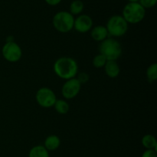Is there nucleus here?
<instances>
[{"mask_svg": "<svg viewBox=\"0 0 157 157\" xmlns=\"http://www.w3.org/2000/svg\"><path fill=\"white\" fill-rule=\"evenodd\" d=\"M54 72L59 78L67 80L75 78L78 72V65L76 60L71 57H61L55 62Z\"/></svg>", "mask_w": 157, "mask_h": 157, "instance_id": "1", "label": "nucleus"}, {"mask_svg": "<svg viewBox=\"0 0 157 157\" xmlns=\"http://www.w3.org/2000/svg\"><path fill=\"white\" fill-rule=\"evenodd\" d=\"M122 46L120 42L113 37H108L100 43V53L107 60L117 61L122 55Z\"/></svg>", "mask_w": 157, "mask_h": 157, "instance_id": "2", "label": "nucleus"}, {"mask_svg": "<svg viewBox=\"0 0 157 157\" xmlns=\"http://www.w3.org/2000/svg\"><path fill=\"white\" fill-rule=\"evenodd\" d=\"M145 15V9L139 2H129L124 6L122 16L128 24H137L144 20Z\"/></svg>", "mask_w": 157, "mask_h": 157, "instance_id": "3", "label": "nucleus"}, {"mask_svg": "<svg viewBox=\"0 0 157 157\" xmlns=\"http://www.w3.org/2000/svg\"><path fill=\"white\" fill-rule=\"evenodd\" d=\"M75 18L69 12L61 11L55 15L52 20L53 26L58 32L67 33L74 29Z\"/></svg>", "mask_w": 157, "mask_h": 157, "instance_id": "4", "label": "nucleus"}, {"mask_svg": "<svg viewBox=\"0 0 157 157\" xmlns=\"http://www.w3.org/2000/svg\"><path fill=\"white\" fill-rule=\"evenodd\" d=\"M106 28L109 35L113 38L121 37L127 33L128 30V23L122 15H115L109 18Z\"/></svg>", "mask_w": 157, "mask_h": 157, "instance_id": "5", "label": "nucleus"}, {"mask_svg": "<svg viewBox=\"0 0 157 157\" xmlns=\"http://www.w3.org/2000/svg\"><path fill=\"white\" fill-rule=\"evenodd\" d=\"M2 54L6 61L9 62H17L22 57V50L18 43L15 41L6 42L2 48Z\"/></svg>", "mask_w": 157, "mask_h": 157, "instance_id": "6", "label": "nucleus"}, {"mask_svg": "<svg viewBox=\"0 0 157 157\" xmlns=\"http://www.w3.org/2000/svg\"><path fill=\"white\" fill-rule=\"evenodd\" d=\"M35 99L37 103L43 108L53 107L57 98L55 92L48 87L40 88L36 92Z\"/></svg>", "mask_w": 157, "mask_h": 157, "instance_id": "7", "label": "nucleus"}, {"mask_svg": "<svg viewBox=\"0 0 157 157\" xmlns=\"http://www.w3.org/2000/svg\"><path fill=\"white\" fill-rule=\"evenodd\" d=\"M81 89V84L75 77L66 80L61 87V94L66 99H71L79 94Z\"/></svg>", "mask_w": 157, "mask_h": 157, "instance_id": "8", "label": "nucleus"}, {"mask_svg": "<svg viewBox=\"0 0 157 157\" xmlns=\"http://www.w3.org/2000/svg\"><path fill=\"white\" fill-rule=\"evenodd\" d=\"M93 27V20L89 15H81L75 18L74 29L80 33H86Z\"/></svg>", "mask_w": 157, "mask_h": 157, "instance_id": "9", "label": "nucleus"}, {"mask_svg": "<svg viewBox=\"0 0 157 157\" xmlns=\"http://www.w3.org/2000/svg\"><path fill=\"white\" fill-rule=\"evenodd\" d=\"M90 35L94 41L101 42L108 38L109 34L106 26H97L90 29Z\"/></svg>", "mask_w": 157, "mask_h": 157, "instance_id": "10", "label": "nucleus"}, {"mask_svg": "<svg viewBox=\"0 0 157 157\" xmlns=\"http://www.w3.org/2000/svg\"><path fill=\"white\" fill-rule=\"evenodd\" d=\"M104 68L106 75L111 78H117L121 72L119 65L117 62L114 60H107Z\"/></svg>", "mask_w": 157, "mask_h": 157, "instance_id": "11", "label": "nucleus"}, {"mask_svg": "<svg viewBox=\"0 0 157 157\" xmlns=\"http://www.w3.org/2000/svg\"><path fill=\"white\" fill-rule=\"evenodd\" d=\"M61 145V139L56 135H50L45 139L44 146L48 151H55L59 148Z\"/></svg>", "mask_w": 157, "mask_h": 157, "instance_id": "12", "label": "nucleus"}, {"mask_svg": "<svg viewBox=\"0 0 157 157\" xmlns=\"http://www.w3.org/2000/svg\"><path fill=\"white\" fill-rule=\"evenodd\" d=\"M29 157H50V155H49V151H48L44 146L38 145L33 146L30 149L29 152Z\"/></svg>", "mask_w": 157, "mask_h": 157, "instance_id": "13", "label": "nucleus"}, {"mask_svg": "<svg viewBox=\"0 0 157 157\" xmlns=\"http://www.w3.org/2000/svg\"><path fill=\"white\" fill-rule=\"evenodd\" d=\"M143 146L147 149H156L157 147V141L154 135L151 134H147L144 135L141 140Z\"/></svg>", "mask_w": 157, "mask_h": 157, "instance_id": "14", "label": "nucleus"}, {"mask_svg": "<svg viewBox=\"0 0 157 157\" xmlns=\"http://www.w3.org/2000/svg\"><path fill=\"white\" fill-rule=\"evenodd\" d=\"M54 107H55L56 112L58 113L61 114V115L67 113L69 109H70V106L67 103V102L64 99H57L55 105H54Z\"/></svg>", "mask_w": 157, "mask_h": 157, "instance_id": "15", "label": "nucleus"}, {"mask_svg": "<svg viewBox=\"0 0 157 157\" xmlns=\"http://www.w3.org/2000/svg\"><path fill=\"white\" fill-rule=\"evenodd\" d=\"M84 9V3L81 0H75L70 6V13L72 15H79Z\"/></svg>", "mask_w": 157, "mask_h": 157, "instance_id": "16", "label": "nucleus"}, {"mask_svg": "<svg viewBox=\"0 0 157 157\" xmlns=\"http://www.w3.org/2000/svg\"><path fill=\"white\" fill-rule=\"evenodd\" d=\"M147 77L150 83H153L157 79V64L153 63L147 69Z\"/></svg>", "mask_w": 157, "mask_h": 157, "instance_id": "17", "label": "nucleus"}, {"mask_svg": "<svg viewBox=\"0 0 157 157\" xmlns=\"http://www.w3.org/2000/svg\"><path fill=\"white\" fill-rule=\"evenodd\" d=\"M107 61V58H106L104 55H101V54L100 53L94 57L92 63H93V66H94L95 68H97V69H101V68L104 67Z\"/></svg>", "mask_w": 157, "mask_h": 157, "instance_id": "18", "label": "nucleus"}, {"mask_svg": "<svg viewBox=\"0 0 157 157\" xmlns=\"http://www.w3.org/2000/svg\"><path fill=\"white\" fill-rule=\"evenodd\" d=\"M76 78L79 81V83L82 84H85L87 82L89 81V78H90V76H89L87 72H80V73H78L76 75Z\"/></svg>", "mask_w": 157, "mask_h": 157, "instance_id": "19", "label": "nucleus"}, {"mask_svg": "<svg viewBox=\"0 0 157 157\" xmlns=\"http://www.w3.org/2000/svg\"><path fill=\"white\" fill-rule=\"evenodd\" d=\"M140 1V4L146 9H150V8L153 7L156 4V2L157 0H139Z\"/></svg>", "mask_w": 157, "mask_h": 157, "instance_id": "20", "label": "nucleus"}, {"mask_svg": "<svg viewBox=\"0 0 157 157\" xmlns=\"http://www.w3.org/2000/svg\"><path fill=\"white\" fill-rule=\"evenodd\" d=\"M141 157H157L156 149H147L144 151Z\"/></svg>", "mask_w": 157, "mask_h": 157, "instance_id": "21", "label": "nucleus"}, {"mask_svg": "<svg viewBox=\"0 0 157 157\" xmlns=\"http://www.w3.org/2000/svg\"><path fill=\"white\" fill-rule=\"evenodd\" d=\"M61 0H45L46 2L50 6H56L61 2Z\"/></svg>", "mask_w": 157, "mask_h": 157, "instance_id": "22", "label": "nucleus"}, {"mask_svg": "<svg viewBox=\"0 0 157 157\" xmlns=\"http://www.w3.org/2000/svg\"><path fill=\"white\" fill-rule=\"evenodd\" d=\"M14 41V37L12 35H9V36L6 38V42H12Z\"/></svg>", "mask_w": 157, "mask_h": 157, "instance_id": "23", "label": "nucleus"}, {"mask_svg": "<svg viewBox=\"0 0 157 157\" xmlns=\"http://www.w3.org/2000/svg\"><path fill=\"white\" fill-rule=\"evenodd\" d=\"M128 1L130 2H137L139 0H128Z\"/></svg>", "mask_w": 157, "mask_h": 157, "instance_id": "24", "label": "nucleus"}]
</instances>
